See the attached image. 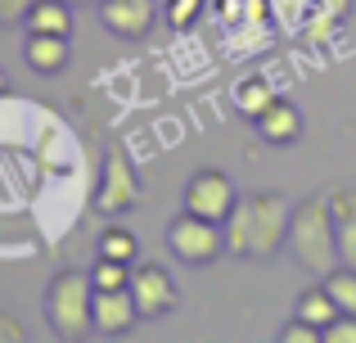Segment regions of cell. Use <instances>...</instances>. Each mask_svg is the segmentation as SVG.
<instances>
[{"mask_svg":"<svg viewBox=\"0 0 356 343\" xmlns=\"http://www.w3.org/2000/svg\"><path fill=\"white\" fill-rule=\"evenodd\" d=\"M239 194L235 185H230L226 172L217 168H203L190 176V185H185V212H194V217H208V221H226L230 212H235Z\"/></svg>","mask_w":356,"mask_h":343,"instance_id":"cell-6","label":"cell"},{"mask_svg":"<svg viewBox=\"0 0 356 343\" xmlns=\"http://www.w3.org/2000/svg\"><path fill=\"white\" fill-rule=\"evenodd\" d=\"M68 59H72L68 36H59V32H27V41H23V63H27L32 72L54 77V72L68 68Z\"/></svg>","mask_w":356,"mask_h":343,"instance_id":"cell-10","label":"cell"},{"mask_svg":"<svg viewBox=\"0 0 356 343\" xmlns=\"http://www.w3.org/2000/svg\"><path fill=\"white\" fill-rule=\"evenodd\" d=\"M270 18H275L270 0H248V5H243V23H257V27H266Z\"/></svg>","mask_w":356,"mask_h":343,"instance_id":"cell-25","label":"cell"},{"mask_svg":"<svg viewBox=\"0 0 356 343\" xmlns=\"http://www.w3.org/2000/svg\"><path fill=\"white\" fill-rule=\"evenodd\" d=\"M27 32H59V36H72V5L68 0H36L27 9Z\"/></svg>","mask_w":356,"mask_h":343,"instance_id":"cell-13","label":"cell"},{"mask_svg":"<svg viewBox=\"0 0 356 343\" xmlns=\"http://www.w3.org/2000/svg\"><path fill=\"white\" fill-rule=\"evenodd\" d=\"M158 18V0H99V23L122 41H140Z\"/></svg>","mask_w":356,"mask_h":343,"instance_id":"cell-8","label":"cell"},{"mask_svg":"<svg viewBox=\"0 0 356 343\" xmlns=\"http://www.w3.org/2000/svg\"><path fill=\"white\" fill-rule=\"evenodd\" d=\"M348 9H352V0H316V23L307 27V36L312 41H321V36H330L334 27L348 18Z\"/></svg>","mask_w":356,"mask_h":343,"instance_id":"cell-18","label":"cell"},{"mask_svg":"<svg viewBox=\"0 0 356 343\" xmlns=\"http://www.w3.org/2000/svg\"><path fill=\"white\" fill-rule=\"evenodd\" d=\"M45 321L59 339H86L95 335V280L90 271H59L45 289Z\"/></svg>","mask_w":356,"mask_h":343,"instance_id":"cell-3","label":"cell"},{"mask_svg":"<svg viewBox=\"0 0 356 343\" xmlns=\"http://www.w3.org/2000/svg\"><path fill=\"white\" fill-rule=\"evenodd\" d=\"M212 5H217V18L226 27H239L243 23V5H248V0H212Z\"/></svg>","mask_w":356,"mask_h":343,"instance_id":"cell-24","label":"cell"},{"mask_svg":"<svg viewBox=\"0 0 356 343\" xmlns=\"http://www.w3.org/2000/svg\"><path fill=\"white\" fill-rule=\"evenodd\" d=\"M90 280H95V289H127V285H131V262H118V257H95Z\"/></svg>","mask_w":356,"mask_h":343,"instance_id":"cell-19","label":"cell"},{"mask_svg":"<svg viewBox=\"0 0 356 343\" xmlns=\"http://www.w3.org/2000/svg\"><path fill=\"white\" fill-rule=\"evenodd\" d=\"M36 0H0V27H14L27 18V9H32Z\"/></svg>","mask_w":356,"mask_h":343,"instance_id":"cell-23","label":"cell"},{"mask_svg":"<svg viewBox=\"0 0 356 343\" xmlns=\"http://www.w3.org/2000/svg\"><path fill=\"white\" fill-rule=\"evenodd\" d=\"M99 257H118V262H136L140 244L127 226H104L99 230Z\"/></svg>","mask_w":356,"mask_h":343,"instance_id":"cell-17","label":"cell"},{"mask_svg":"<svg viewBox=\"0 0 356 343\" xmlns=\"http://www.w3.org/2000/svg\"><path fill=\"white\" fill-rule=\"evenodd\" d=\"M167 248L185 266H208L226 253V230H221V221L194 217V212H176V221L167 226Z\"/></svg>","mask_w":356,"mask_h":343,"instance_id":"cell-4","label":"cell"},{"mask_svg":"<svg viewBox=\"0 0 356 343\" xmlns=\"http://www.w3.org/2000/svg\"><path fill=\"white\" fill-rule=\"evenodd\" d=\"M330 208H334V221H339V262L356 266V194L334 190Z\"/></svg>","mask_w":356,"mask_h":343,"instance_id":"cell-12","label":"cell"},{"mask_svg":"<svg viewBox=\"0 0 356 343\" xmlns=\"http://www.w3.org/2000/svg\"><path fill=\"white\" fill-rule=\"evenodd\" d=\"M325 343H356V317L339 312V317L325 326Z\"/></svg>","mask_w":356,"mask_h":343,"instance_id":"cell-22","label":"cell"},{"mask_svg":"<svg viewBox=\"0 0 356 343\" xmlns=\"http://www.w3.org/2000/svg\"><path fill=\"white\" fill-rule=\"evenodd\" d=\"M140 203V176L136 163L127 159V150H108L104 154V172L95 185V212L99 217H122Z\"/></svg>","mask_w":356,"mask_h":343,"instance_id":"cell-5","label":"cell"},{"mask_svg":"<svg viewBox=\"0 0 356 343\" xmlns=\"http://www.w3.org/2000/svg\"><path fill=\"white\" fill-rule=\"evenodd\" d=\"M289 248L312 276H330L339 266V221H334L330 194H312V199L293 203L289 217Z\"/></svg>","mask_w":356,"mask_h":343,"instance_id":"cell-2","label":"cell"},{"mask_svg":"<svg viewBox=\"0 0 356 343\" xmlns=\"http://www.w3.org/2000/svg\"><path fill=\"white\" fill-rule=\"evenodd\" d=\"M5 90H9V77H5V68H0V95H5Z\"/></svg>","mask_w":356,"mask_h":343,"instance_id":"cell-27","label":"cell"},{"mask_svg":"<svg viewBox=\"0 0 356 343\" xmlns=\"http://www.w3.org/2000/svg\"><path fill=\"white\" fill-rule=\"evenodd\" d=\"M270 99H275V90H270V81H261V77H243L235 86V109L243 118H252V122L261 118V109H266Z\"/></svg>","mask_w":356,"mask_h":343,"instance_id":"cell-15","label":"cell"},{"mask_svg":"<svg viewBox=\"0 0 356 343\" xmlns=\"http://www.w3.org/2000/svg\"><path fill=\"white\" fill-rule=\"evenodd\" d=\"M0 343H27V330H23L18 317H5V312H0Z\"/></svg>","mask_w":356,"mask_h":343,"instance_id":"cell-26","label":"cell"},{"mask_svg":"<svg viewBox=\"0 0 356 343\" xmlns=\"http://www.w3.org/2000/svg\"><path fill=\"white\" fill-rule=\"evenodd\" d=\"M140 321V308H136V294L127 289H95V335H108V339H122L131 335Z\"/></svg>","mask_w":356,"mask_h":343,"instance_id":"cell-9","label":"cell"},{"mask_svg":"<svg viewBox=\"0 0 356 343\" xmlns=\"http://www.w3.org/2000/svg\"><path fill=\"white\" fill-rule=\"evenodd\" d=\"M131 294H136L140 321H158V317H167V312H176V303H181L176 280L167 276V266H158V262H145V266L131 262Z\"/></svg>","mask_w":356,"mask_h":343,"instance_id":"cell-7","label":"cell"},{"mask_svg":"<svg viewBox=\"0 0 356 343\" xmlns=\"http://www.w3.org/2000/svg\"><path fill=\"white\" fill-rule=\"evenodd\" d=\"M68 5H72V9H77V5H99V0H68Z\"/></svg>","mask_w":356,"mask_h":343,"instance_id":"cell-28","label":"cell"},{"mask_svg":"<svg viewBox=\"0 0 356 343\" xmlns=\"http://www.w3.org/2000/svg\"><path fill=\"white\" fill-rule=\"evenodd\" d=\"M257 136L266 145H293L298 136H302V109H298L293 99L275 95L266 109H261V118H257Z\"/></svg>","mask_w":356,"mask_h":343,"instance_id":"cell-11","label":"cell"},{"mask_svg":"<svg viewBox=\"0 0 356 343\" xmlns=\"http://www.w3.org/2000/svg\"><path fill=\"white\" fill-rule=\"evenodd\" d=\"M280 343H325V330L312 326V321H302V317H293L280 330Z\"/></svg>","mask_w":356,"mask_h":343,"instance_id":"cell-21","label":"cell"},{"mask_svg":"<svg viewBox=\"0 0 356 343\" xmlns=\"http://www.w3.org/2000/svg\"><path fill=\"white\" fill-rule=\"evenodd\" d=\"M289 217H293V208H289L284 194H275V190L243 194L235 203V212L221 221V230H226V253L248 257V262L275 257L280 248L289 244Z\"/></svg>","mask_w":356,"mask_h":343,"instance_id":"cell-1","label":"cell"},{"mask_svg":"<svg viewBox=\"0 0 356 343\" xmlns=\"http://www.w3.org/2000/svg\"><path fill=\"white\" fill-rule=\"evenodd\" d=\"M208 5H212V0H167L163 18L176 27V32H190V27L203 18V9H208Z\"/></svg>","mask_w":356,"mask_h":343,"instance_id":"cell-20","label":"cell"},{"mask_svg":"<svg viewBox=\"0 0 356 343\" xmlns=\"http://www.w3.org/2000/svg\"><path fill=\"white\" fill-rule=\"evenodd\" d=\"M325 289L334 294V303H339V312H348V317H356V266L339 262L330 276H325Z\"/></svg>","mask_w":356,"mask_h":343,"instance_id":"cell-16","label":"cell"},{"mask_svg":"<svg viewBox=\"0 0 356 343\" xmlns=\"http://www.w3.org/2000/svg\"><path fill=\"white\" fill-rule=\"evenodd\" d=\"M293 317H302V321H312V326H330L334 317H339V303H334V294L325 289V280L321 285H307L302 294H298V312Z\"/></svg>","mask_w":356,"mask_h":343,"instance_id":"cell-14","label":"cell"}]
</instances>
